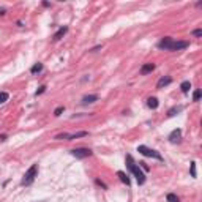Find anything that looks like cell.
<instances>
[{
    "instance_id": "24",
    "label": "cell",
    "mask_w": 202,
    "mask_h": 202,
    "mask_svg": "<svg viewBox=\"0 0 202 202\" xmlns=\"http://www.w3.org/2000/svg\"><path fill=\"white\" fill-rule=\"evenodd\" d=\"M96 185H99V186H103L104 189L107 188V186H106V185H104V183H103V182H101V180H96Z\"/></svg>"
},
{
    "instance_id": "10",
    "label": "cell",
    "mask_w": 202,
    "mask_h": 202,
    "mask_svg": "<svg viewBox=\"0 0 202 202\" xmlns=\"http://www.w3.org/2000/svg\"><path fill=\"white\" fill-rule=\"evenodd\" d=\"M68 32V27H62V29H59L57 32H56V35L52 36L54 38V41H59V40H62L63 36H65V33Z\"/></svg>"
},
{
    "instance_id": "15",
    "label": "cell",
    "mask_w": 202,
    "mask_h": 202,
    "mask_svg": "<svg viewBox=\"0 0 202 202\" xmlns=\"http://www.w3.org/2000/svg\"><path fill=\"white\" fill-rule=\"evenodd\" d=\"M180 88H182L183 93H188L189 88H191V82H189V81H183L182 84H180Z\"/></svg>"
},
{
    "instance_id": "6",
    "label": "cell",
    "mask_w": 202,
    "mask_h": 202,
    "mask_svg": "<svg viewBox=\"0 0 202 202\" xmlns=\"http://www.w3.org/2000/svg\"><path fill=\"white\" fill-rule=\"evenodd\" d=\"M168 139L172 142V144H179L180 141H182V130L180 128H177V130H174L171 134H169V137Z\"/></svg>"
},
{
    "instance_id": "19",
    "label": "cell",
    "mask_w": 202,
    "mask_h": 202,
    "mask_svg": "<svg viewBox=\"0 0 202 202\" xmlns=\"http://www.w3.org/2000/svg\"><path fill=\"white\" fill-rule=\"evenodd\" d=\"M189 169H191V177H196L197 174H196V161H193L189 164Z\"/></svg>"
},
{
    "instance_id": "4",
    "label": "cell",
    "mask_w": 202,
    "mask_h": 202,
    "mask_svg": "<svg viewBox=\"0 0 202 202\" xmlns=\"http://www.w3.org/2000/svg\"><path fill=\"white\" fill-rule=\"evenodd\" d=\"M137 152H139L141 155H144V157H149V158H155L158 161H163V157L160 155V152L153 150V149H149V147H145V145H139V147H137Z\"/></svg>"
},
{
    "instance_id": "14",
    "label": "cell",
    "mask_w": 202,
    "mask_h": 202,
    "mask_svg": "<svg viewBox=\"0 0 202 202\" xmlns=\"http://www.w3.org/2000/svg\"><path fill=\"white\" fill-rule=\"evenodd\" d=\"M182 111H183V106H175V107L169 109V112H168V117H174L175 114H179V112H182Z\"/></svg>"
},
{
    "instance_id": "26",
    "label": "cell",
    "mask_w": 202,
    "mask_h": 202,
    "mask_svg": "<svg viewBox=\"0 0 202 202\" xmlns=\"http://www.w3.org/2000/svg\"><path fill=\"white\" fill-rule=\"evenodd\" d=\"M5 14V8H2V10H0V16H3Z\"/></svg>"
},
{
    "instance_id": "23",
    "label": "cell",
    "mask_w": 202,
    "mask_h": 202,
    "mask_svg": "<svg viewBox=\"0 0 202 202\" xmlns=\"http://www.w3.org/2000/svg\"><path fill=\"white\" fill-rule=\"evenodd\" d=\"M193 35H194V36H197V38H200V36H202V30H200V29L193 30Z\"/></svg>"
},
{
    "instance_id": "16",
    "label": "cell",
    "mask_w": 202,
    "mask_h": 202,
    "mask_svg": "<svg viewBox=\"0 0 202 202\" xmlns=\"http://www.w3.org/2000/svg\"><path fill=\"white\" fill-rule=\"evenodd\" d=\"M166 200H168V202H180L179 196H177V194H174V193H169V194L166 196Z\"/></svg>"
},
{
    "instance_id": "12",
    "label": "cell",
    "mask_w": 202,
    "mask_h": 202,
    "mask_svg": "<svg viewBox=\"0 0 202 202\" xmlns=\"http://www.w3.org/2000/svg\"><path fill=\"white\" fill-rule=\"evenodd\" d=\"M117 175H118V179H120V180H122V182L125 183V185H126V186H130V183H131V182H130V179H128V175H126V174H125V172H122V171H118V172H117Z\"/></svg>"
},
{
    "instance_id": "9",
    "label": "cell",
    "mask_w": 202,
    "mask_h": 202,
    "mask_svg": "<svg viewBox=\"0 0 202 202\" xmlns=\"http://www.w3.org/2000/svg\"><path fill=\"white\" fill-rule=\"evenodd\" d=\"M99 96L98 95H85L84 98H82V104H92L95 103V101H98Z\"/></svg>"
},
{
    "instance_id": "22",
    "label": "cell",
    "mask_w": 202,
    "mask_h": 202,
    "mask_svg": "<svg viewBox=\"0 0 202 202\" xmlns=\"http://www.w3.org/2000/svg\"><path fill=\"white\" fill-rule=\"evenodd\" d=\"M44 92H46V85H41V87H40L38 90H36V92H35V95H36V96H38V95H41V93H44Z\"/></svg>"
},
{
    "instance_id": "3",
    "label": "cell",
    "mask_w": 202,
    "mask_h": 202,
    "mask_svg": "<svg viewBox=\"0 0 202 202\" xmlns=\"http://www.w3.org/2000/svg\"><path fill=\"white\" fill-rule=\"evenodd\" d=\"M36 175H38V164H32V166L25 171L24 177H22V180H21V185H22V186L32 185V183L35 182V179H36Z\"/></svg>"
},
{
    "instance_id": "1",
    "label": "cell",
    "mask_w": 202,
    "mask_h": 202,
    "mask_svg": "<svg viewBox=\"0 0 202 202\" xmlns=\"http://www.w3.org/2000/svg\"><path fill=\"white\" fill-rule=\"evenodd\" d=\"M188 46H189L188 41H174L171 36H166L158 43V48L164 51H182V49H186Z\"/></svg>"
},
{
    "instance_id": "11",
    "label": "cell",
    "mask_w": 202,
    "mask_h": 202,
    "mask_svg": "<svg viewBox=\"0 0 202 202\" xmlns=\"http://www.w3.org/2000/svg\"><path fill=\"white\" fill-rule=\"evenodd\" d=\"M147 106H149L150 109H157V107L160 106V103H158V99L155 98V96H152V98L147 99Z\"/></svg>"
},
{
    "instance_id": "7",
    "label": "cell",
    "mask_w": 202,
    "mask_h": 202,
    "mask_svg": "<svg viewBox=\"0 0 202 202\" xmlns=\"http://www.w3.org/2000/svg\"><path fill=\"white\" fill-rule=\"evenodd\" d=\"M153 70H155V63H145V65H142L139 73L142 76H145V74H149V73H152Z\"/></svg>"
},
{
    "instance_id": "8",
    "label": "cell",
    "mask_w": 202,
    "mask_h": 202,
    "mask_svg": "<svg viewBox=\"0 0 202 202\" xmlns=\"http://www.w3.org/2000/svg\"><path fill=\"white\" fill-rule=\"evenodd\" d=\"M172 82V78H169V76H163L160 81H158V84H157V88H163V87H166V85H169Z\"/></svg>"
},
{
    "instance_id": "25",
    "label": "cell",
    "mask_w": 202,
    "mask_h": 202,
    "mask_svg": "<svg viewBox=\"0 0 202 202\" xmlns=\"http://www.w3.org/2000/svg\"><path fill=\"white\" fill-rule=\"evenodd\" d=\"M139 164H141V166H142V169H144L145 172H147V171H149V166H147V164H145V163H139Z\"/></svg>"
},
{
    "instance_id": "13",
    "label": "cell",
    "mask_w": 202,
    "mask_h": 202,
    "mask_svg": "<svg viewBox=\"0 0 202 202\" xmlns=\"http://www.w3.org/2000/svg\"><path fill=\"white\" fill-rule=\"evenodd\" d=\"M43 71V63H35V65L30 68V73H32V74H38V73H41Z\"/></svg>"
},
{
    "instance_id": "5",
    "label": "cell",
    "mask_w": 202,
    "mask_h": 202,
    "mask_svg": "<svg viewBox=\"0 0 202 202\" xmlns=\"http://www.w3.org/2000/svg\"><path fill=\"white\" fill-rule=\"evenodd\" d=\"M70 153H71L74 158H78V160H84V158L92 157V150H90V149H85V147H81V149H74V150H71Z\"/></svg>"
},
{
    "instance_id": "21",
    "label": "cell",
    "mask_w": 202,
    "mask_h": 202,
    "mask_svg": "<svg viewBox=\"0 0 202 202\" xmlns=\"http://www.w3.org/2000/svg\"><path fill=\"white\" fill-rule=\"evenodd\" d=\"M63 111H65V107H63V106H59V107L56 109V111H54V115L59 117V115H62V112H63Z\"/></svg>"
},
{
    "instance_id": "2",
    "label": "cell",
    "mask_w": 202,
    "mask_h": 202,
    "mask_svg": "<svg viewBox=\"0 0 202 202\" xmlns=\"http://www.w3.org/2000/svg\"><path fill=\"white\" fill-rule=\"evenodd\" d=\"M126 166H128V169H130V172L136 177L137 183H139V185H144V183H145V174H144V172L141 171V168L134 163V160H133L131 155H126Z\"/></svg>"
},
{
    "instance_id": "18",
    "label": "cell",
    "mask_w": 202,
    "mask_h": 202,
    "mask_svg": "<svg viewBox=\"0 0 202 202\" xmlns=\"http://www.w3.org/2000/svg\"><path fill=\"white\" fill-rule=\"evenodd\" d=\"M10 95H8V92H0V104H3L5 101H8Z\"/></svg>"
},
{
    "instance_id": "17",
    "label": "cell",
    "mask_w": 202,
    "mask_h": 202,
    "mask_svg": "<svg viewBox=\"0 0 202 202\" xmlns=\"http://www.w3.org/2000/svg\"><path fill=\"white\" fill-rule=\"evenodd\" d=\"M82 136H87V131H81V133H76V134H70L68 136V141H73L76 137H82Z\"/></svg>"
},
{
    "instance_id": "20",
    "label": "cell",
    "mask_w": 202,
    "mask_h": 202,
    "mask_svg": "<svg viewBox=\"0 0 202 202\" xmlns=\"http://www.w3.org/2000/svg\"><path fill=\"white\" fill-rule=\"evenodd\" d=\"M200 95H202V93H200L199 88L194 90V93H193V99H194V101H199V99H200Z\"/></svg>"
}]
</instances>
